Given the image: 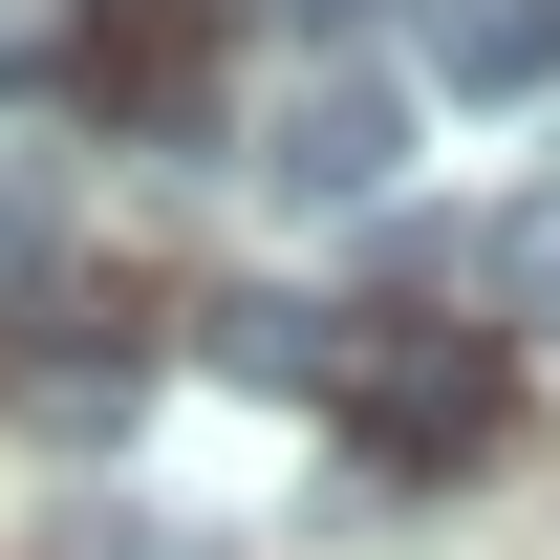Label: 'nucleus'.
Masks as SVG:
<instances>
[{
  "instance_id": "39448f33",
  "label": "nucleus",
  "mask_w": 560,
  "mask_h": 560,
  "mask_svg": "<svg viewBox=\"0 0 560 560\" xmlns=\"http://www.w3.org/2000/svg\"><path fill=\"white\" fill-rule=\"evenodd\" d=\"M495 302L560 346V195H517V215H495Z\"/></svg>"
},
{
  "instance_id": "7ed1b4c3",
  "label": "nucleus",
  "mask_w": 560,
  "mask_h": 560,
  "mask_svg": "<svg viewBox=\"0 0 560 560\" xmlns=\"http://www.w3.org/2000/svg\"><path fill=\"white\" fill-rule=\"evenodd\" d=\"M66 86L86 108H195V22H173V0H108V22L66 44Z\"/></svg>"
},
{
  "instance_id": "f03ea898",
  "label": "nucleus",
  "mask_w": 560,
  "mask_h": 560,
  "mask_svg": "<svg viewBox=\"0 0 560 560\" xmlns=\"http://www.w3.org/2000/svg\"><path fill=\"white\" fill-rule=\"evenodd\" d=\"M366 431L388 453H475L495 431V346H366Z\"/></svg>"
},
{
  "instance_id": "20e7f679",
  "label": "nucleus",
  "mask_w": 560,
  "mask_h": 560,
  "mask_svg": "<svg viewBox=\"0 0 560 560\" xmlns=\"http://www.w3.org/2000/svg\"><path fill=\"white\" fill-rule=\"evenodd\" d=\"M431 66L475 86V108H517V86H560V0H453V22H431Z\"/></svg>"
},
{
  "instance_id": "f257e3e1",
  "label": "nucleus",
  "mask_w": 560,
  "mask_h": 560,
  "mask_svg": "<svg viewBox=\"0 0 560 560\" xmlns=\"http://www.w3.org/2000/svg\"><path fill=\"white\" fill-rule=\"evenodd\" d=\"M259 173H280L302 215H366L388 173H410V86H388V66H302V86H280V151H259Z\"/></svg>"
}]
</instances>
